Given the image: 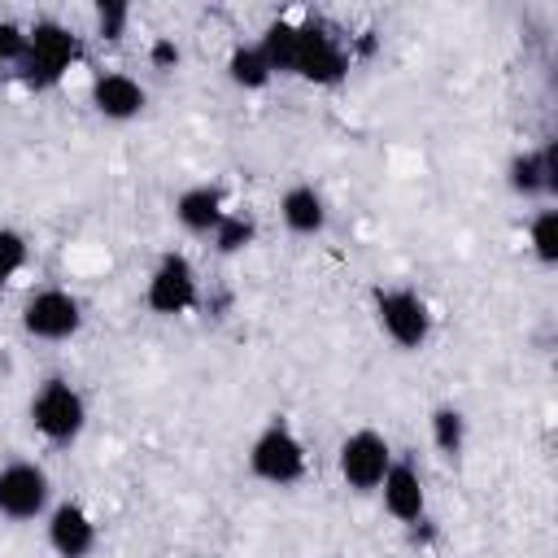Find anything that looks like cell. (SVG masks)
<instances>
[{
    "label": "cell",
    "mask_w": 558,
    "mask_h": 558,
    "mask_svg": "<svg viewBox=\"0 0 558 558\" xmlns=\"http://www.w3.org/2000/svg\"><path fill=\"white\" fill-rule=\"evenodd\" d=\"M31 427L48 445H57V449L74 445L83 436V427H87V401H83V392L70 379H61V375L44 379L35 388V397H31Z\"/></svg>",
    "instance_id": "7a4b0ae2"
},
{
    "label": "cell",
    "mask_w": 558,
    "mask_h": 558,
    "mask_svg": "<svg viewBox=\"0 0 558 558\" xmlns=\"http://www.w3.org/2000/svg\"><path fill=\"white\" fill-rule=\"evenodd\" d=\"M126 26H131V4H122V0H100L96 4V35L100 39L118 44L126 35Z\"/></svg>",
    "instance_id": "7402d4cb"
},
{
    "label": "cell",
    "mask_w": 558,
    "mask_h": 558,
    "mask_svg": "<svg viewBox=\"0 0 558 558\" xmlns=\"http://www.w3.org/2000/svg\"><path fill=\"white\" fill-rule=\"evenodd\" d=\"M52 506V480L39 462L13 458L0 466V514L9 523H35Z\"/></svg>",
    "instance_id": "8992f818"
},
{
    "label": "cell",
    "mask_w": 558,
    "mask_h": 558,
    "mask_svg": "<svg viewBox=\"0 0 558 558\" xmlns=\"http://www.w3.org/2000/svg\"><path fill=\"white\" fill-rule=\"evenodd\" d=\"M4 74H9V65H4V61H0V83H4Z\"/></svg>",
    "instance_id": "d4e9b609"
},
{
    "label": "cell",
    "mask_w": 558,
    "mask_h": 558,
    "mask_svg": "<svg viewBox=\"0 0 558 558\" xmlns=\"http://www.w3.org/2000/svg\"><path fill=\"white\" fill-rule=\"evenodd\" d=\"M527 244H532V257L541 266H554L558 262V209L554 205H541L527 222Z\"/></svg>",
    "instance_id": "d6986e66"
},
{
    "label": "cell",
    "mask_w": 558,
    "mask_h": 558,
    "mask_svg": "<svg viewBox=\"0 0 558 558\" xmlns=\"http://www.w3.org/2000/svg\"><path fill=\"white\" fill-rule=\"evenodd\" d=\"M83 327V301L65 288H35L26 301H22V331L31 340H70L78 336Z\"/></svg>",
    "instance_id": "ba28073f"
},
{
    "label": "cell",
    "mask_w": 558,
    "mask_h": 558,
    "mask_svg": "<svg viewBox=\"0 0 558 558\" xmlns=\"http://www.w3.org/2000/svg\"><path fill=\"white\" fill-rule=\"evenodd\" d=\"M26 262H31L26 235H22L17 227H0V283L17 279V275L26 270Z\"/></svg>",
    "instance_id": "44dd1931"
},
{
    "label": "cell",
    "mask_w": 558,
    "mask_h": 558,
    "mask_svg": "<svg viewBox=\"0 0 558 558\" xmlns=\"http://www.w3.org/2000/svg\"><path fill=\"white\" fill-rule=\"evenodd\" d=\"M87 96H92V109H96L105 122H131V118H140L144 105H148L144 83H140L135 74H126V70H105V74H96Z\"/></svg>",
    "instance_id": "4fadbf2b"
},
{
    "label": "cell",
    "mask_w": 558,
    "mask_h": 558,
    "mask_svg": "<svg viewBox=\"0 0 558 558\" xmlns=\"http://www.w3.org/2000/svg\"><path fill=\"white\" fill-rule=\"evenodd\" d=\"M392 445H388V436L384 432H375V427H357V432H349L344 440H340V449H336V471H340V480L353 488V493H375L379 488V480H384V471L392 466Z\"/></svg>",
    "instance_id": "52a82bcc"
},
{
    "label": "cell",
    "mask_w": 558,
    "mask_h": 558,
    "mask_svg": "<svg viewBox=\"0 0 558 558\" xmlns=\"http://www.w3.org/2000/svg\"><path fill=\"white\" fill-rule=\"evenodd\" d=\"M201 301V275L192 266L187 253H161L157 266L148 270V283H144V305L157 314V318H179L187 310H196Z\"/></svg>",
    "instance_id": "5b68a950"
},
{
    "label": "cell",
    "mask_w": 558,
    "mask_h": 558,
    "mask_svg": "<svg viewBox=\"0 0 558 558\" xmlns=\"http://www.w3.org/2000/svg\"><path fill=\"white\" fill-rule=\"evenodd\" d=\"M44 536H48V549L57 558H92L100 532H96V519L87 514L83 501H57L44 514Z\"/></svg>",
    "instance_id": "8fae6325"
},
{
    "label": "cell",
    "mask_w": 558,
    "mask_h": 558,
    "mask_svg": "<svg viewBox=\"0 0 558 558\" xmlns=\"http://www.w3.org/2000/svg\"><path fill=\"white\" fill-rule=\"evenodd\" d=\"M506 187L523 201H554L558 196V144L545 140L541 148L514 153L506 161Z\"/></svg>",
    "instance_id": "30bf717a"
},
{
    "label": "cell",
    "mask_w": 558,
    "mask_h": 558,
    "mask_svg": "<svg viewBox=\"0 0 558 558\" xmlns=\"http://www.w3.org/2000/svg\"><path fill=\"white\" fill-rule=\"evenodd\" d=\"M22 52H26V31H22L17 22H0V61H4L9 70H17Z\"/></svg>",
    "instance_id": "603a6c76"
},
{
    "label": "cell",
    "mask_w": 558,
    "mask_h": 558,
    "mask_svg": "<svg viewBox=\"0 0 558 558\" xmlns=\"http://www.w3.org/2000/svg\"><path fill=\"white\" fill-rule=\"evenodd\" d=\"M248 471H253V480L275 484V488H292V484L305 480L310 453H305V440L296 436V427L288 418H270L253 436V445H248Z\"/></svg>",
    "instance_id": "6da1fadb"
},
{
    "label": "cell",
    "mask_w": 558,
    "mask_h": 558,
    "mask_svg": "<svg viewBox=\"0 0 558 558\" xmlns=\"http://www.w3.org/2000/svg\"><path fill=\"white\" fill-rule=\"evenodd\" d=\"M179 61H183V52H179V44L174 39H153L148 44V65L157 70V74H170V70H179Z\"/></svg>",
    "instance_id": "cb8c5ba5"
},
{
    "label": "cell",
    "mask_w": 558,
    "mask_h": 558,
    "mask_svg": "<svg viewBox=\"0 0 558 558\" xmlns=\"http://www.w3.org/2000/svg\"><path fill=\"white\" fill-rule=\"evenodd\" d=\"M209 244H214L218 257H235V253L253 248V244H257V218H253V214H240V209H227L222 222L214 227Z\"/></svg>",
    "instance_id": "e0dca14e"
},
{
    "label": "cell",
    "mask_w": 558,
    "mask_h": 558,
    "mask_svg": "<svg viewBox=\"0 0 558 558\" xmlns=\"http://www.w3.org/2000/svg\"><path fill=\"white\" fill-rule=\"evenodd\" d=\"M279 218L292 235L310 240V235H323L327 227V201L314 183H292L283 196H279Z\"/></svg>",
    "instance_id": "9a60e30c"
},
{
    "label": "cell",
    "mask_w": 558,
    "mask_h": 558,
    "mask_svg": "<svg viewBox=\"0 0 558 558\" xmlns=\"http://www.w3.org/2000/svg\"><path fill=\"white\" fill-rule=\"evenodd\" d=\"M427 432H432V445L440 458H462L466 449V414L458 405H436L432 418H427Z\"/></svg>",
    "instance_id": "ac0fdd59"
},
{
    "label": "cell",
    "mask_w": 558,
    "mask_h": 558,
    "mask_svg": "<svg viewBox=\"0 0 558 558\" xmlns=\"http://www.w3.org/2000/svg\"><path fill=\"white\" fill-rule=\"evenodd\" d=\"M375 493H379L384 510H388L401 527L427 519V484H423V471H418L410 458H392V466L384 471V480H379Z\"/></svg>",
    "instance_id": "7c38bea8"
},
{
    "label": "cell",
    "mask_w": 558,
    "mask_h": 558,
    "mask_svg": "<svg viewBox=\"0 0 558 558\" xmlns=\"http://www.w3.org/2000/svg\"><path fill=\"white\" fill-rule=\"evenodd\" d=\"M288 74H296L305 83H318V87H331V83H340L349 74V52L323 26L296 22V52H292V70Z\"/></svg>",
    "instance_id": "9c48e42d"
},
{
    "label": "cell",
    "mask_w": 558,
    "mask_h": 558,
    "mask_svg": "<svg viewBox=\"0 0 558 558\" xmlns=\"http://www.w3.org/2000/svg\"><path fill=\"white\" fill-rule=\"evenodd\" d=\"M227 78L240 92H262V87H270L275 70H270V61H266V52L257 44H235L227 52Z\"/></svg>",
    "instance_id": "2e32d148"
},
{
    "label": "cell",
    "mask_w": 558,
    "mask_h": 558,
    "mask_svg": "<svg viewBox=\"0 0 558 558\" xmlns=\"http://www.w3.org/2000/svg\"><path fill=\"white\" fill-rule=\"evenodd\" d=\"M74 61H78V39H74L61 22L44 17V22H35V26L26 31V52H22V61H17V74H22L31 87H52Z\"/></svg>",
    "instance_id": "277c9868"
},
{
    "label": "cell",
    "mask_w": 558,
    "mask_h": 558,
    "mask_svg": "<svg viewBox=\"0 0 558 558\" xmlns=\"http://www.w3.org/2000/svg\"><path fill=\"white\" fill-rule=\"evenodd\" d=\"M227 214V196L218 183H192L174 196V222L187 231V235H214V227L222 222Z\"/></svg>",
    "instance_id": "5bb4252c"
},
{
    "label": "cell",
    "mask_w": 558,
    "mask_h": 558,
    "mask_svg": "<svg viewBox=\"0 0 558 558\" xmlns=\"http://www.w3.org/2000/svg\"><path fill=\"white\" fill-rule=\"evenodd\" d=\"M257 48L266 52V61H270V70L275 74H288L292 70V52H296V22H270L266 26V35L257 39Z\"/></svg>",
    "instance_id": "ffe728a7"
},
{
    "label": "cell",
    "mask_w": 558,
    "mask_h": 558,
    "mask_svg": "<svg viewBox=\"0 0 558 558\" xmlns=\"http://www.w3.org/2000/svg\"><path fill=\"white\" fill-rule=\"evenodd\" d=\"M375 323L405 353H414V349H423L432 340V305L405 283L375 288Z\"/></svg>",
    "instance_id": "3957f363"
}]
</instances>
